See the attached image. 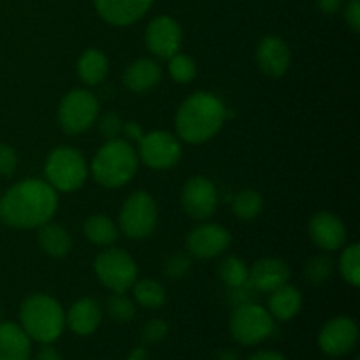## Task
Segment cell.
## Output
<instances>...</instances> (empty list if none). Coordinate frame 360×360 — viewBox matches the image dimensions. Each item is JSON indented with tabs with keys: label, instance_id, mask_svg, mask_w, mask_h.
Returning <instances> with one entry per match:
<instances>
[{
	"label": "cell",
	"instance_id": "52a82bcc",
	"mask_svg": "<svg viewBox=\"0 0 360 360\" xmlns=\"http://www.w3.org/2000/svg\"><path fill=\"white\" fill-rule=\"evenodd\" d=\"M95 274L105 288L125 294L137 281V264L130 253L120 248H108L95 259Z\"/></svg>",
	"mask_w": 360,
	"mask_h": 360
},
{
	"label": "cell",
	"instance_id": "ab89813d",
	"mask_svg": "<svg viewBox=\"0 0 360 360\" xmlns=\"http://www.w3.org/2000/svg\"><path fill=\"white\" fill-rule=\"evenodd\" d=\"M316 4H319V7L322 13L334 14V13H338L341 7H343L345 0H316Z\"/></svg>",
	"mask_w": 360,
	"mask_h": 360
},
{
	"label": "cell",
	"instance_id": "7bdbcfd3",
	"mask_svg": "<svg viewBox=\"0 0 360 360\" xmlns=\"http://www.w3.org/2000/svg\"><path fill=\"white\" fill-rule=\"evenodd\" d=\"M218 359L220 360H238V354H236L234 350H231V348H225V350H221L220 354H218Z\"/></svg>",
	"mask_w": 360,
	"mask_h": 360
},
{
	"label": "cell",
	"instance_id": "1f68e13d",
	"mask_svg": "<svg viewBox=\"0 0 360 360\" xmlns=\"http://www.w3.org/2000/svg\"><path fill=\"white\" fill-rule=\"evenodd\" d=\"M334 266H333V260L329 259L327 255H316L313 259L308 260L304 267V274L308 278V281L311 283L320 285V283H326L327 280L330 278L333 274Z\"/></svg>",
	"mask_w": 360,
	"mask_h": 360
},
{
	"label": "cell",
	"instance_id": "d6986e66",
	"mask_svg": "<svg viewBox=\"0 0 360 360\" xmlns=\"http://www.w3.org/2000/svg\"><path fill=\"white\" fill-rule=\"evenodd\" d=\"M102 322V308L95 299H77L65 315V323L77 336H90Z\"/></svg>",
	"mask_w": 360,
	"mask_h": 360
},
{
	"label": "cell",
	"instance_id": "f35d334b",
	"mask_svg": "<svg viewBox=\"0 0 360 360\" xmlns=\"http://www.w3.org/2000/svg\"><path fill=\"white\" fill-rule=\"evenodd\" d=\"M34 360H63L60 352L53 345H42L41 350L35 354Z\"/></svg>",
	"mask_w": 360,
	"mask_h": 360
},
{
	"label": "cell",
	"instance_id": "cb8c5ba5",
	"mask_svg": "<svg viewBox=\"0 0 360 360\" xmlns=\"http://www.w3.org/2000/svg\"><path fill=\"white\" fill-rule=\"evenodd\" d=\"M109 72V60L104 51L97 48H90L83 51L77 60V76L88 86L101 84Z\"/></svg>",
	"mask_w": 360,
	"mask_h": 360
},
{
	"label": "cell",
	"instance_id": "7c38bea8",
	"mask_svg": "<svg viewBox=\"0 0 360 360\" xmlns=\"http://www.w3.org/2000/svg\"><path fill=\"white\" fill-rule=\"evenodd\" d=\"M183 32L178 21L171 16H157L144 32V42L150 53L158 58H171L181 49Z\"/></svg>",
	"mask_w": 360,
	"mask_h": 360
},
{
	"label": "cell",
	"instance_id": "30bf717a",
	"mask_svg": "<svg viewBox=\"0 0 360 360\" xmlns=\"http://www.w3.org/2000/svg\"><path fill=\"white\" fill-rule=\"evenodd\" d=\"M181 141L178 136L165 130H153L144 134L139 141L137 157L155 171H167L181 160Z\"/></svg>",
	"mask_w": 360,
	"mask_h": 360
},
{
	"label": "cell",
	"instance_id": "74e56055",
	"mask_svg": "<svg viewBox=\"0 0 360 360\" xmlns=\"http://www.w3.org/2000/svg\"><path fill=\"white\" fill-rule=\"evenodd\" d=\"M122 134L125 136V141H129V143H139L141 139H143L144 132H143V127L139 125L137 122H125L123 123V130Z\"/></svg>",
	"mask_w": 360,
	"mask_h": 360
},
{
	"label": "cell",
	"instance_id": "83f0119b",
	"mask_svg": "<svg viewBox=\"0 0 360 360\" xmlns=\"http://www.w3.org/2000/svg\"><path fill=\"white\" fill-rule=\"evenodd\" d=\"M248 274L250 269L246 262L236 255L227 257L220 266V278L229 288H239L248 285Z\"/></svg>",
	"mask_w": 360,
	"mask_h": 360
},
{
	"label": "cell",
	"instance_id": "f546056e",
	"mask_svg": "<svg viewBox=\"0 0 360 360\" xmlns=\"http://www.w3.org/2000/svg\"><path fill=\"white\" fill-rule=\"evenodd\" d=\"M105 311H108V315L115 322L129 323L136 316V304L125 294H116V292H112L105 299Z\"/></svg>",
	"mask_w": 360,
	"mask_h": 360
},
{
	"label": "cell",
	"instance_id": "7a4b0ae2",
	"mask_svg": "<svg viewBox=\"0 0 360 360\" xmlns=\"http://www.w3.org/2000/svg\"><path fill=\"white\" fill-rule=\"evenodd\" d=\"M229 111L220 97L210 91H195L183 101L176 112V134L190 144L213 139L224 127Z\"/></svg>",
	"mask_w": 360,
	"mask_h": 360
},
{
	"label": "cell",
	"instance_id": "836d02e7",
	"mask_svg": "<svg viewBox=\"0 0 360 360\" xmlns=\"http://www.w3.org/2000/svg\"><path fill=\"white\" fill-rule=\"evenodd\" d=\"M123 123L125 122H123L116 112L109 111L105 112V115H102L101 122H98V130H101L102 137H104L105 141L118 139V137H122Z\"/></svg>",
	"mask_w": 360,
	"mask_h": 360
},
{
	"label": "cell",
	"instance_id": "60d3db41",
	"mask_svg": "<svg viewBox=\"0 0 360 360\" xmlns=\"http://www.w3.org/2000/svg\"><path fill=\"white\" fill-rule=\"evenodd\" d=\"M246 360H287L280 352H274V350H260L255 352V354L250 355Z\"/></svg>",
	"mask_w": 360,
	"mask_h": 360
},
{
	"label": "cell",
	"instance_id": "603a6c76",
	"mask_svg": "<svg viewBox=\"0 0 360 360\" xmlns=\"http://www.w3.org/2000/svg\"><path fill=\"white\" fill-rule=\"evenodd\" d=\"M37 241L42 252L53 259H62V257L69 255L70 248H72V238H70L69 231L62 225L51 224V221L39 227Z\"/></svg>",
	"mask_w": 360,
	"mask_h": 360
},
{
	"label": "cell",
	"instance_id": "ffe728a7",
	"mask_svg": "<svg viewBox=\"0 0 360 360\" xmlns=\"http://www.w3.org/2000/svg\"><path fill=\"white\" fill-rule=\"evenodd\" d=\"M32 340L20 323L0 322V360H30Z\"/></svg>",
	"mask_w": 360,
	"mask_h": 360
},
{
	"label": "cell",
	"instance_id": "d4e9b609",
	"mask_svg": "<svg viewBox=\"0 0 360 360\" xmlns=\"http://www.w3.org/2000/svg\"><path fill=\"white\" fill-rule=\"evenodd\" d=\"M84 236L90 243L97 246H109L118 239V227L105 214H94L84 220Z\"/></svg>",
	"mask_w": 360,
	"mask_h": 360
},
{
	"label": "cell",
	"instance_id": "8992f818",
	"mask_svg": "<svg viewBox=\"0 0 360 360\" xmlns=\"http://www.w3.org/2000/svg\"><path fill=\"white\" fill-rule=\"evenodd\" d=\"M229 330L234 341L243 347H253L273 334L274 319L266 308L257 302H243L238 304L232 311L229 320Z\"/></svg>",
	"mask_w": 360,
	"mask_h": 360
},
{
	"label": "cell",
	"instance_id": "3957f363",
	"mask_svg": "<svg viewBox=\"0 0 360 360\" xmlns=\"http://www.w3.org/2000/svg\"><path fill=\"white\" fill-rule=\"evenodd\" d=\"M90 169L98 185L105 188H122L136 176L139 169V157L129 141L122 137L109 139L98 148Z\"/></svg>",
	"mask_w": 360,
	"mask_h": 360
},
{
	"label": "cell",
	"instance_id": "4dcf8cb0",
	"mask_svg": "<svg viewBox=\"0 0 360 360\" xmlns=\"http://www.w3.org/2000/svg\"><path fill=\"white\" fill-rule=\"evenodd\" d=\"M169 74L178 83H190L197 76V65L193 58H190L188 55L176 53V55L169 58Z\"/></svg>",
	"mask_w": 360,
	"mask_h": 360
},
{
	"label": "cell",
	"instance_id": "9a60e30c",
	"mask_svg": "<svg viewBox=\"0 0 360 360\" xmlns=\"http://www.w3.org/2000/svg\"><path fill=\"white\" fill-rule=\"evenodd\" d=\"M309 238L323 252H336L347 243V227L334 213L320 211L309 220Z\"/></svg>",
	"mask_w": 360,
	"mask_h": 360
},
{
	"label": "cell",
	"instance_id": "277c9868",
	"mask_svg": "<svg viewBox=\"0 0 360 360\" xmlns=\"http://www.w3.org/2000/svg\"><path fill=\"white\" fill-rule=\"evenodd\" d=\"M20 326L32 341L53 345L65 329V311L51 295L32 294L20 306Z\"/></svg>",
	"mask_w": 360,
	"mask_h": 360
},
{
	"label": "cell",
	"instance_id": "d6a6232c",
	"mask_svg": "<svg viewBox=\"0 0 360 360\" xmlns=\"http://www.w3.org/2000/svg\"><path fill=\"white\" fill-rule=\"evenodd\" d=\"M169 326L162 319H151L141 329V340L144 345H157L167 338Z\"/></svg>",
	"mask_w": 360,
	"mask_h": 360
},
{
	"label": "cell",
	"instance_id": "9c48e42d",
	"mask_svg": "<svg viewBox=\"0 0 360 360\" xmlns=\"http://www.w3.org/2000/svg\"><path fill=\"white\" fill-rule=\"evenodd\" d=\"M97 97L88 90H70L69 94L63 95L58 105V123L60 129L65 134L76 136L83 134L97 122L98 116Z\"/></svg>",
	"mask_w": 360,
	"mask_h": 360
},
{
	"label": "cell",
	"instance_id": "44dd1931",
	"mask_svg": "<svg viewBox=\"0 0 360 360\" xmlns=\"http://www.w3.org/2000/svg\"><path fill=\"white\" fill-rule=\"evenodd\" d=\"M162 69L155 60L139 58L129 63L123 72V84L134 94H144L150 91L160 83Z\"/></svg>",
	"mask_w": 360,
	"mask_h": 360
},
{
	"label": "cell",
	"instance_id": "7402d4cb",
	"mask_svg": "<svg viewBox=\"0 0 360 360\" xmlns=\"http://www.w3.org/2000/svg\"><path fill=\"white\" fill-rule=\"evenodd\" d=\"M269 309L271 316L280 322L292 320L302 308V294L294 285H281L276 290L269 292Z\"/></svg>",
	"mask_w": 360,
	"mask_h": 360
},
{
	"label": "cell",
	"instance_id": "ba28073f",
	"mask_svg": "<svg viewBox=\"0 0 360 360\" xmlns=\"http://www.w3.org/2000/svg\"><path fill=\"white\" fill-rule=\"evenodd\" d=\"M158 224V210L153 197L137 190L127 197L120 211V227L130 239H144L153 234Z\"/></svg>",
	"mask_w": 360,
	"mask_h": 360
},
{
	"label": "cell",
	"instance_id": "e575fe53",
	"mask_svg": "<svg viewBox=\"0 0 360 360\" xmlns=\"http://www.w3.org/2000/svg\"><path fill=\"white\" fill-rule=\"evenodd\" d=\"M190 267H192V260H190L188 255H185V253H174V255H171L167 259L164 271L171 280H179V278H183L188 273Z\"/></svg>",
	"mask_w": 360,
	"mask_h": 360
},
{
	"label": "cell",
	"instance_id": "6da1fadb",
	"mask_svg": "<svg viewBox=\"0 0 360 360\" xmlns=\"http://www.w3.org/2000/svg\"><path fill=\"white\" fill-rule=\"evenodd\" d=\"M58 210V192L46 179L14 183L0 197V221L14 229H37L51 221Z\"/></svg>",
	"mask_w": 360,
	"mask_h": 360
},
{
	"label": "cell",
	"instance_id": "5b68a950",
	"mask_svg": "<svg viewBox=\"0 0 360 360\" xmlns=\"http://www.w3.org/2000/svg\"><path fill=\"white\" fill-rule=\"evenodd\" d=\"M46 181L56 192L70 193L79 190L88 178V164L72 146H58L48 155L44 164Z\"/></svg>",
	"mask_w": 360,
	"mask_h": 360
},
{
	"label": "cell",
	"instance_id": "f6af8a7d",
	"mask_svg": "<svg viewBox=\"0 0 360 360\" xmlns=\"http://www.w3.org/2000/svg\"><path fill=\"white\" fill-rule=\"evenodd\" d=\"M355 360H359V359H355Z\"/></svg>",
	"mask_w": 360,
	"mask_h": 360
},
{
	"label": "cell",
	"instance_id": "b9f144b4",
	"mask_svg": "<svg viewBox=\"0 0 360 360\" xmlns=\"http://www.w3.org/2000/svg\"><path fill=\"white\" fill-rule=\"evenodd\" d=\"M127 360H148L146 348H144V347L134 348V350L129 354V359H127Z\"/></svg>",
	"mask_w": 360,
	"mask_h": 360
},
{
	"label": "cell",
	"instance_id": "5bb4252c",
	"mask_svg": "<svg viewBox=\"0 0 360 360\" xmlns=\"http://www.w3.org/2000/svg\"><path fill=\"white\" fill-rule=\"evenodd\" d=\"M231 232L217 224H202L186 236V250L197 259H214L229 250Z\"/></svg>",
	"mask_w": 360,
	"mask_h": 360
},
{
	"label": "cell",
	"instance_id": "484cf974",
	"mask_svg": "<svg viewBox=\"0 0 360 360\" xmlns=\"http://www.w3.org/2000/svg\"><path fill=\"white\" fill-rule=\"evenodd\" d=\"M134 299L139 306L146 309H158L165 304V299H167V294H165L164 285H160L158 281L150 280H139L132 285Z\"/></svg>",
	"mask_w": 360,
	"mask_h": 360
},
{
	"label": "cell",
	"instance_id": "2e32d148",
	"mask_svg": "<svg viewBox=\"0 0 360 360\" xmlns=\"http://www.w3.org/2000/svg\"><path fill=\"white\" fill-rule=\"evenodd\" d=\"M153 0H95L98 16L115 27H129L150 11Z\"/></svg>",
	"mask_w": 360,
	"mask_h": 360
},
{
	"label": "cell",
	"instance_id": "ac0fdd59",
	"mask_svg": "<svg viewBox=\"0 0 360 360\" xmlns=\"http://www.w3.org/2000/svg\"><path fill=\"white\" fill-rule=\"evenodd\" d=\"M288 278H290V267L287 266V262L276 257H267L253 264L248 274V283L252 285L253 290L273 292L281 285L288 283Z\"/></svg>",
	"mask_w": 360,
	"mask_h": 360
},
{
	"label": "cell",
	"instance_id": "4fadbf2b",
	"mask_svg": "<svg viewBox=\"0 0 360 360\" xmlns=\"http://www.w3.org/2000/svg\"><path fill=\"white\" fill-rule=\"evenodd\" d=\"M359 340V327L350 316H334L319 334V345L323 354L341 357L350 354Z\"/></svg>",
	"mask_w": 360,
	"mask_h": 360
},
{
	"label": "cell",
	"instance_id": "d590c367",
	"mask_svg": "<svg viewBox=\"0 0 360 360\" xmlns=\"http://www.w3.org/2000/svg\"><path fill=\"white\" fill-rule=\"evenodd\" d=\"M18 167V155L9 144L0 143V176L14 174Z\"/></svg>",
	"mask_w": 360,
	"mask_h": 360
},
{
	"label": "cell",
	"instance_id": "e0dca14e",
	"mask_svg": "<svg viewBox=\"0 0 360 360\" xmlns=\"http://www.w3.org/2000/svg\"><path fill=\"white\" fill-rule=\"evenodd\" d=\"M257 65L266 76L281 77L290 67V48L278 35H267L257 46Z\"/></svg>",
	"mask_w": 360,
	"mask_h": 360
},
{
	"label": "cell",
	"instance_id": "f1b7e54d",
	"mask_svg": "<svg viewBox=\"0 0 360 360\" xmlns=\"http://www.w3.org/2000/svg\"><path fill=\"white\" fill-rule=\"evenodd\" d=\"M340 271L341 276L345 278L347 283H350L352 287H359L360 283V246L357 243L354 245H348L343 250L340 259Z\"/></svg>",
	"mask_w": 360,
	"mask_h": 360
},
{
	"label": "cell",
	"instance_id": "8fae6325",
	"mask_svg": "<svg viewBox=\"0 0 360 360\" xmlns=\"http://www.w3.org/2000/svg\"><path fill=\"white\" fill-rule=\"evenodd\" d=\"M181 206L193 220H207L218 206V190L214 183L204 176L190 178L183 186Z\"/></svg>",
	"mask_w": 360,
	"mask_h": 360
},
{
	"label": "cell",
	"instance_id": "4316f807",
	"mask_svg": "<svg viewBox=\"0 0 360 360\" xmlns=\"http://www.w3.org/2000/svg\"><path fill=\"white\" fill-rule=\"evenodd\" d=\"M264 199L257 190H241L232 200V211L243 221H250L257 218L262 211Z\"/></svg>",
	"mask_w": 360,
	"mask_h": 360
},
{
	"label": "cell",
	"instance_id": "8d00e7d4",
	"mask_svg": "<svg viewBox=\"0 0 360 360\" xmlns=\"http://www.w3.org/2000/svg\"><path fill=\"white\" fill-rule=\"evenodd\" d=\"M345 20L350 25L354 32L360 30V2L359 0H350L345 7Z\"/></svg>",
	"mask_w": 360,
	"mask_h": 360
},
{
	"label": "cell",
	"instance_id": "ee69618b",
	"mask_svg": "<svg viewBox=\"0 0 360 360\" xmlns=\"http://www.w3.org/2000/svg\"><path fill=\"white\" fill-rule=\"evenodd\" d=\"M2 316H4V313H2V308H0V322H4V320H2Z\"/></svg>",
	"mask_w": 360,
	"mask_h": 360
}]
</instances>
